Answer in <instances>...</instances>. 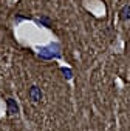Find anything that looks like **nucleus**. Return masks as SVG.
<instances>
[{
  "label": "nucleus",
  "mask_w": 130,
  "mask_h": 131,
  "mask_svg": "<svg viewBox=\"0 0 130 131\" xmlns=\"http://www.w3.org/2000/svg\"><path fill=\"white\" fill-rule=\"evenodd\" d=\"M28 94H30V97H31L33 102H40V100H42V91H40V88L36 86V85L30 88Z\"/></svg>",
  "instance_id": "obj_1"
},
{
  "label": "nucleus",
  "mask_w": 130,
  "mask_h": 131,
  "mask_svg": "<svg viewBox=\"0 0 130 131\" xmlns=\"http://www.w3.org/2000/svg\"><path fill=\"white\" fill-rule=\"evenodd\" d=\"M6 105H8V113H10L11 116H14V114L19 113V105H17V102H16L13 97L6 99Z\"/></svg>",
  "instance_id": "obj_2"
},
{
  "label": "nucleus",
  "mask_w": 130,
  "mask_h": 131,
  "mask_svg": "<svg viewBox=\"0 0 130 131\" xmlns=\"http://www.w3.org/2000/svg\"><path fill=\"white\" fill-rule=\"evenodd\" d=\"M39 54H40V57H43V59H51V57H57V56H59V52H53V51H50L48 48H42V49L39 51Z\"/></svg>",
  "instance_id": "obj_3"
},
{
  "label": "nucleus",
  "mask_w": 130,
  "mask_h": 131,
  "mask_svg": "<svg viewBox=\"0 0 130 131\" xmlns=\"http://www.w3.org/2000/svg\"><path fill=\"white\" fill-rule=\"evenodd\" d=\"M128 19H130V6L127 5V6H124V8L121 9V20L125 22V20H128Z\"/></svg>",
  "instance_id": "obj_4"
},
{
  "label": "nucleus",
  "mask_w": 130,
  "mask_h": 131,
  "mask_svg": "<svg viewBox=\"0 0 130 131\" xmlns=\"http://www.w3.org/2000/svg\"><path fill=\"white\" fill-rule=\"evenodd\" d=\"M39 23H43L45 26H50V25H51V22H50V19H48V17H40Z\"/></svg>",
  "instance_id": "obj_5"
},
{
  "label": "nucleus",
  "mask_w": 130,
  "mask_h": 131,
  "mask_svg": "<svg viewBox=\"0 0 130 131\" xmlns=\"http://www.w3.org/2000/svg\"><path fill=\"white\" fill-rule=\"evenodd\" d=\"M62 73L65 74V77H67V79H71V71H70V70H67V68H62Z\"/></svg>",
  "instance_id": "obj_6"
}]
</instances>
